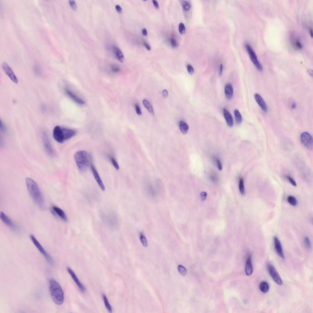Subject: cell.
Wrapping results in <instances>:
<instances>
[{
	"label": "cell",
	"mask_w": 313,
	"mask_h": 313,
	"mask_svg": "<svg viewBox=\"0 0 313 313\" xmlns=\"http://www.w3.org/2000/svg\"><path fill=\"white\" fill-rule=\"evenodd\" d=\"M26 183L28 193L33 200L41 209L45 207V201L42 193L37 184L29 177L26 179Z\"/></svg>",
	"instance_id": "obj_1"
},
{
	"label": "cell",
	"mask_w": 313,
	"mask_h": 313,
	"mask_svg": "<svg viewBox=\"0 0 313 313\" xmlns=\"http://www.w3.org/2000/svg\"><path fill=\"white\" fill-rule=\"evenodd\" d=\"M50 293L54 302L58 305L63 304L64 301V293L61 286L54 279L50 281Z\"/></svg>",
	"instance_id": "obj_2"
},
{
	"label": "cell",
	"mask_w": 313,
	"mask_h": 313,
	"mask_svg": "<svg viewBox=\"0 0 313 313\" xmlns=\"http://www.w3.org/2000/svg\"><path fill=\"white\" fill-rule=\"evenodd\" d=\"M74 159L76 165L82 172L86 171L91 163V158L87 152L85 150L78 151L75 154Z\"/></svg>",
	"instance_id": "obj_3"
},
{
	"label": "cell",
	"mask_w": 313,
	"mask_h": 313,
	"mask_svg": "<svg viewBox=\"0 0 313 313\" xmlns=\"http://www.w3.org/2000/svg\"><path fill=\"white\" fill-rule=\"evenodd\" d=\"M30 238L31 240L33 242V244L37 248L38 250L40 251V252L41 253V254H42L43 256H44L46 260L50 264H54V261L52 258L46 251L45 250V249L43 248L42 246L41 245V244L38 241L37 239H36V237L34 235H31L30 236Z\"/></svg>",
	"instance_id": "obj_4"
},
{
	"label": "cell",
	"mask_w": 313,
	"mask_h": 313,
	"mask_svg": "<svg viewBox=\"0 0 313 313\" xmlns=\"http://www.w3.org/2000/svg\"><path fill=\"white\" fill-rule=\"evenodd\" d=\"M246 47L250 59L253 63L255 65L256 67L259 71H262L263 70L262 66L259 62L258 59L256 55L254 52L253 49L251 47L250 45L248 44L246 45Z\"/></svg>",
	"instance_id": "obj_5"
},
{
	"label": "cell",
	"mask_w": 313,
	"mask_h": 313,
	"mask_svg": "<svg viewBox=\"0 0 313 313\" xmlns=\"http://www.w3.org/2000/svg\"><path fill=\"white\" fill-rule=\"evenodd\" d=\"M301 140L306 148L309 150H312L313 139L310 134L307 132L302 133L301 135Z\"/></svg>",
	"instance_id": "obj_6"
},
{
	"label": "cell",
	"mask_w": 313,
	"mask_h": 313,
	"mask_svg": "<svg viewBox=\"0 0 313 313\" xmlns=\"http://www.w3.org/2000/svg\"><path fill=\"white\" fill-rule=\"evenodd\" d=\"M42 139L44 148L48 154L51 157L55 156L56 155L55 152L52 146L47 134L45 132H43L42 134Z\"/></svg>",
	"instance_id": "obj_7"
},
{
	"label": "cell",
	"mask_w": 313,
	"mask_h": 313,
	"mask_svg": "<svg viewBox=\"0 0 313 313\" xmlns=\"http://www.w3.org/2000/svg\"><path fill=\"white\" fill-rule=\"evenodd\" d=\"M267 267L269 274L274 282L279 285H282L283 284L282 279L275 268L272 264L269 263L268 264Z\"/></svg>",
	"instance_id": "obj_8"
},
{
	"label": "cell",
	"mask_w": 313,
	"mask_h": 313,
	"mask_svg": "<svg viewBox=\"0 0 313 313\" xmlns=\"http://www.w3.org/2000/svg\"><path fill=\"white\" fill-rule=\"evenodd\" d=\"M0 218L3 222L13 231L17 233L19 232V229L17 226L15 225L12 220L4 212H1Z\"/></svg>",
	"instance_id": "obj_9"
},
{
	"label": "cell",
	"mask_w": 313,
	"mask_h": 313,
	"mask_svg": "<svg viewBox=\"0 0 313 313\" xmlns=\"http://www.w3.org/2000/svg\"><path fill=\"white\" fill-rule=\"evenodd\" d=\"M2 68L5 73L12 81L16 83H18V80L14 72L7 63H3L2 65Z\"/></svg>",
	"instance_id": "obj_10"
},
{
	"label": "cell",
	"mask_w": 313,
	"mask_h": 313,
	"mask_svg": "<svg viewBox=\"0 0 313 313\" xmlns=\"http://www.w3.org/2000/svg\"><path fill=\"white\" fill-rule=\"evenodd\" d=\"M54 138L58 143H63L65 141L62 128L59 126L55 127L53 131Z\"/></svg>",
	"instance_id": "obj_11"
},
{
	"label": "cell",
	"mask_w": 313,
	"mask_h": 313,
	"mask_svg": "<svg viewBox=\"0 0 313 313\" xmlns=\"http://www.w3.org/2000/svg\"><path fill=\"white\" fill-rule=\"evenodd\" d=\"M274 248L278 255L283 259H285L281 244L277 237H274Z\"/></svg>",
	"instance_id": "obj_12"
},
{
	"label": "cell",
	"mask_w": 313,
	"mask_h": 313,
	"mask_svg": "<svg viewBox=\"0 0 313 313\" xmlns=\"http://www.w3.org/2000/svg\"><path fill=\"white\" fill-rule=\"evenodd\" d=\"M91 168L93 176L94 177L95 179L96 180L100 188H101L102 190L103 191H105V188L103 182L101 179V178H100V175H99L96 169L92 164L91 165Z\"/></svg>",
	"instance_id": "obj_13"
},
{
	"label": "cell",
	"mask_w": 313,
	"mask_h": 313,
	"mask_svg": "<svg viewBox=\"0 0 313 313\" xmlns=\"http://www.w3.org/2000/svg\"><path fill=\"white\" fill-rule=\"evenodd\" d=\"M67 270L68 273H69L72 278L73 280L74 281V282L76 283L77 285L79 288L80 290L82 292H85V291H86V289H85L84 286L83 285V284L80 282L79 280L78 277H77L74 272L70 268H68L67 269Z\"/></svg>",
	"instance_id": "obj_14"
},
{
	"label": "cell",
	"mask_w": 313,
	"mask_h": 313,
	"mask_svg": "<svg viewBox=\"0 0 313 313\" xmlns=\"http://www.w3.org/2000/svg\"><path fill=\"white\" fill-rule=\"evenodd\" d=\"M52 210L54 213L61 218L62 220L66 222L68 219L64 211L59 208L56 206H53L52 208Z\"/></svg>",
	"instance_id": "obj_15"
},
{
	"label": "cell",
	"mask_w": 313,
	"mask_h": 313,
	"mask_svg": "<svg viewBox=\"0 0 313 313\" xmlns=\"http://www.w3.org/2000/svg\"><path fill=\"white\" fill-rule=\"evenodd\" d=\"M65 91L67 95L71 98L73 101L76 102L77 103L80 105H84L85 104V102L82 99L79 97L78 96L73 92L68 90V89H66Z\"/></svg>",
	"instance_id": "obj_16"
},
{
	"label": "cell",
	"mask_w": 313,
	"mask_h": 313,
	"mask_svg": "<svg viewBox=\"0 0 313 313\" xmlns=\"http://www.w3.org/2000/svg\"><path fill=\"white\" fill-rule=\"evenodd\" d=\"M65 140H68L72 138L76 135V131L71 129L62 128Z\"/></svg>",
	"instance_id": "obj_17"
},
{
	"label": "cell",
	"mask_w": 313,
	"mask_h": 313,
	"mask_svg": "<svg viewBox=\"0 0 313 313\" xmlns=\"http://www.w3.org/2000/svg\"><path fill=\"white\" fill-rule=\"evenodd\" d=\"M254 98H255L256 101L257 102L258 104L263 110V111L265 112H267V106L262 97L258 94L256 93L254 95Z\"/></svg>",
	"instance_id": "obj_18"
},
{
	"label": "cell",
	"mask_w": 313,
	"mask_h": 313,
	"mask_svg": "<svg viewBox=\"0 0 313 313\" xmlns=\"http://www.w3.org/2000/svg\"><path fill=\"white\" fill-rule=\"evenodd\" d=\"M253 272L251 262V255H250L247 259L245 266L246 273L248 276L251 275Z\"/></svg>",
	"instance_id": "obj_19"
},
{
	"label": "cell",
	"mask_w": 313,
	"mask_h": 313,
	"mask_svg": "<svg viewBox=\"0 0 313 313\" xmlns=\"http://www.w3.org/2000/svg\"><path fill=\"white\" fill-rule=\"evenodd\" d=\"M223 114L227 125L230 127H232L233 125V121L231 114L225 108L223 109Z\"/></svg>",
	"instance_id": "obj_20"
},
{
	"label": "cell",
	"mask_w": 313,
	"mask_h": 313,
	"mask_svg": "<svg viewBox=\"0 0 313 313\" xmlns=\"http://www.w3.org/2000/svg\"><path fill=\"white\" fill-rule=\"evenodd\" d=\"M113 50L114 54L117 59L120 62H123L124 59V57L121 50L116 46L113 47Z\"/></svg>",
	"instance_id": "obj_21"
},
{
	"label": "cell",
	"mask_w": 313,
	"mask_h": 313,
	"mask_svg": "<svg viewBox=\"0 0 313 313\" xmlns=\"http://www.w3.org/2000/svg\"><path fill=\"white\" fill-rule=\"evenodd\" d=\"M225 93L227 98L229 100L231 99L233 96V90L232 85L231 83H228L226 85Z\"/></svg>",
	"instance_id": "obj_22"
},
{
	"label": "cell",
	"mask_w": 313,
	"mask_h": 313,
	"mask_svg": "<svg viewBox=\"0 0 313 313\" xmlns=\"http://www.w3.org/2000/svg\"><path fill=\"white\" fill-rule=\"evenodd\" d=\"M179 128L180 131L184 134H186L188 132L189 128V127L187 124L183 120H181L180 122Z\"/></svg>",
	"instance_id": "obj_23"
},
{
	"label": "cell",
	"mask_w": 313,
	"mask_h": 313,
	"mask_svg": "<svg viewBox=\"0 0 313 313\" xmlns=\"http://www.w3.org/2000/svg\"><path fill=\"white\" fill-rule=\"evenodd\" d=\"M142 102H143L144 106L148 110L149 112L151 115H154V112L153 108L150 102L146 100H143Z\"/></svg>",
	"instance_id": "obj_24"
},
{
	"label": "cell",
	"mask_w": 313,
	"mask_h": 313,
	"mask_svg": "<svg viewBox=\"0 0 313 313\" xmlns=\"http://www.w3.org/2000/svg\"><path fill=\"white\" fill-rule=\"evenodd\" d=\"M260 291L262 293H266L269 290V286L267 282L263 281L261 283L259 286Z\"/></svg>",
	"instance_id": "obj_25"
},
{
	"label": "cell",
	"mask_w": 313,
	"mask_h": 313,
	"mask_svg": "<svg viewBox=\"0 0 313 313\" xmlns=\"http://www.w3.org/2000/svg\"><path fill=\"white\" fill-rule=\"evenodd\" d=\"M235 119L238 124H240L242 121V118L240 113L238 110L236 109L234 110Z\"/></svg>",
	"instance_id": "obj_26"
},
{
	"label": "cell",
	"mask_w": 313,
	"mask_h": 313,
	"mask_svg": "<svg viewBox=\"0 0 313 313\" xmlns=\"http://www.w3.org/2000/svg\"><path fill=\"white\" fill-rule=\"evenodd\" d=\"M103 297L105 307H106V308L108 310L109 312L110 313L112 312V309L111 306L110 305V303L109 302L105 294H103Z\"/></svg>",
	"instance_id": "obj_27"
},
{
	"label": "cell",
	"mask_w": 313,
	"mask_h": 313,
	"mask_svg": "<svg viewBox=\"0 0 313 313\" xmlns=\"http://www.w3.org/2000/svg\"><path fill=\"white\" fill-rule=\"evenodd\" d=\"M287 200L288 203L293 206L295 207L297 204V199L295 197L292 196H289L288 197Z\"/></svg>",
	"instance_id": "obj_28"
},
{
	"label": "cell",
	"mask_w": 313,
	"mask_h": 313,
	"mask_svg": "<svg viewBox=\"0 0 313 313\" xmlns=\"http://www.w3.org/2000/svg\"><path fill=\"white\" fill-rule=\"evenodd\" d=\"M140 239L141 242L144 247H147L148 246V243L144 234L143 232H141L140 234Z\"/></svg>",
	"instance_id": "obj_29"
},
{
	"label": "cell",
	"mask_w": 313,
	"mask_h": 313,
	"mask_svg": "<svg viewBox=\"0 0 313 313\" xmlns=\"http://www.w3.org/2000/svg\"><path fill=\"white\" fill-rule=\"evenodd\" d=\"M239 189L241 194L244 195L245 194V189L244 187V182L243 179H240L239 182Z\"/></svg>",
	"instance_id": "obj_30"
},
{
	"label": "cell",
	"mask_w": 313,
	"mask_h": 313,
	"mask_svg": "<svg viewBox=\"0 0 313 313\" xmlns=\"http://www.w3.org/2000/svg\"><path fill=\"white\" fill-rule=\"evenodd\" d=\"M182 6L184 10L186 11H188L190 10L191 8V6L189 3L187 1H184L182 4Z\"/></svg>",
	"instance_id": "obj_31"
},
{
	"label": "cell",
	"mask_w": 313,
	"mask_h": 313,
	"mask_svg": "<svg viewBox=\"0 0 313 313\" xmlns=\"http://www.w3.org/2000/svg\"><path fill=\"white\" fill-rule=\"evenodd\" d=\"M178 269L179 272L182 276H185L186 274V269L183 266L181 265H179L178 267Z\"/></svg>",
	"instance_id": "obj_32"
},
{
	"label": "cell",
	"mask_w": 313,
	"mask_h": 313,
	"mask_svg": "<svg viewBox=\"0 0 313 313\" xmlns=\"http://www.w3.org/2000/svg\"><path fill=\"white\" fill-rule=\"evenodd\" d=\"M179 30L180 34H185V27L183 23H180L179 26Z\"/></svg>",
	"instance_id": "obj_33"
},
{
	"label": "cell",
	"mask_w": 313,
	"mask_h": 313,
	"mask_svg": "<svg viewBox=\"0 0 313 313\" xmlns=\"http://www.w3.org/2000/svg\"><path fill=\"white\" fill-rule=\"evenodd\" d=\"M110 160H111L112 164L114 167L115 169L117 170H119L120 168L118 162L115 160V159L114 158L112 157V158H110Z\"/></svg>",
	"instance_id": "obj_34"
},
{
	"label": "cell",
	"mask_w": 313,
	"mask_h": 313,
	"mask_svg": "<svg viewBox=\"0 0 313 313\" xmlns=\"http://www.w3.org/2000/svg\"><path fill=\"white\" fill-rule=\"evenodd\" d=\"M170 44L172 47L176 48L178 46V43L177 41L173 38H171L170 40Z\"/></svg>",
	"instance_id": "obj_35"
},
{
	"label": "cell",
	"mask_w": 313,
	"mask_h": 313,
	"mask_svg": "<svg viewBox=\"0 0 313 313\" xmlns=\"http://www.w3.org/2000/svg\"><path fill=\"white\" fill-rule=\"evenodd\" d=\"M304 242L306 247L309 249H311V245L310 240L308 237H305L304 239Z\"/></svg>",
	"instance_id": "obj_36"
},
{
	"label": "cell",
	"mask_w": 313,
	"mask_h": 313,
	"mask_svg": "<svg viewBox=\"0 0 313 313\" xmlns=\"http://www.w3.org/2000/svg\"><path fill=\"white\" fill-rule=\"evenodd\" d=\"M187 69L189 74L192 75L194 74V70L193 67L190 64L187 65Z\"/></svg>",
	"instance_id": "obj_37"
},
{
	"label": "cell",
	"mask_w": 313,
	"mask_h": 313,
	"mask_svg": "<svg viewBox=\"0 0 313 313\" xmlns=\"http://www.w3.org/2000/svg\"><path fill=\"white\" fill-rule=\"evenodd\" d=\"M69 3L73 11H76L77 8V6L75 2L74 1H69Z\"/></svg>",
	"instance_id": "obj_38"
},
{
	"label": "cell",
	"mask_w": 313,
	"mask_h": 313,
	"mask_svg": "<svg viewBox=\"0 0 313 313\" xmlns=\"http://www.w3.org/2000/svg\"><path fill=\"white\" fill-rule=\"evenodd\" d=\"M135 107L137 114L139 116L141 115L142 114V112L141 109L139 105L137 103L135 104Z\"/></svg>",
	"instance_id": "obj_39"
},
{
	"label": "cell",
	"mask_w": 313,
	"mask_h": 313,
	"mask_svg": "<svg viewBox=\"0 0 313 313\" xmlns=\"http://www.w3.org/2000/svg\"><path fill=\"white\" fill-rule=\"evenodd\" d=\"M287 180H288L289 182H290V183L292 184L293 186L294 187L297 186V184H296L295 180H294L292 178V177H291L289 176H287Z\"/></svg>",
	"instance_id": "obj_40"
},
{
	"label": "cell",
	"mask_w": 313,
	"mask_h": 313,
	"mask_svg": "<svg viewBox=\"0 0 313 313\" xmlns=\"http://www.w3.org/2000/svg\"><path fill=\"white\" fill-rule=\"evenodd\" d=\"M111 70L112 71L113 73H117L119 72L120 71V69L118 67L115 65H113L111 67Z\"/></svg>",
	"instance_id": "obj_41"
},
{
	"label": "cell",
	"mask_w": 313,
	"mask_h": 313,
	"mask_svg": "<svg viewBox=\"0 0 313 313\" xmlns=\"http://www.w3.org/2000/svg\"><path fill=\"white\" fill-rule=\"evenodd\" d=\"M200 196L202 201H204L206 199L207 196V193L205 192H201L200 194Z\"/></svg>",
	"instance_id": "obj_42"
},
{
	"label": "cell",
	"mask_w": 313,
	"mask_h": 313,
	"mask_svg": "<svg viewBox=\"0 0 313 313\" xmlns=\"http://www.w3.org/2000/svg\"><path fill=\"white\" fill-rule=\"evenodd\" d=\"M294 45H295L296 47L298 48V49H302V45L299 40H297L295 42V43H294Z\"/></svg>",
	"instance_id": "obj_43"
},
{
	"label": "cell",
	"mask_w": 313,
	"mask_h": 313,
	"mask_svg": "<svg viewBox=\"0 0 313 313\" xmlns=\"http://www.w3.org/2000/svg\"><path fill=\"white\" fill-rule=\"evenodd\" d=\"M162 96L163 97L165 98H167L168 95V91L166 90H164L162 92Z\"/></svg>",
	"instance_id": "obj_44"
},
{
	"label": "cell",
	"mask_w": 313,
	"mask_h": 313,
	"mask_svg": "<svg viewBox=\"0 0 313 313\" xmlns=\"http://www.w3.org/2000/svg\"><path fill=\"white\" fill-rule=\"evenodd\" d=\"M217 165L219 170H222L223 168L222 164L220 161L219 159H217Z\"/></svg>",
	"instance_id": "obj_45"
},
{
	"label": "cell",
	"mask_w": 313,
	"mask_h": 313,
	"mask_svg": "<svg viewBox=\"0 0 313 313\" xmlns=\"http://www.w3.org/2000/svg\"><path fill=\"white\" fill-rule=\"evenodd\" d=\"M0 128L2 131L4 132L6 131V129L5 127V126L4 124H3L1 120V123H0Z\"/></svg>",
	"instance_id": "obj_46"
},
{
	"label": "cell",
	"mask_w": 313,
	"mask_h": 313,
	"mask_svg": "<svg viewBox=\"0 0 313 313\" xmlns=\"http://www.w3.org/2000/svg\"><path fill=\"white\" fill-rule=\"evenodd\" d=\"M115 8H116V11L118 12V13H121L122 11V8L119 5H116V6H115Z\"/></svg>",
	"instance_id": "obj_47"
},
{
	"label": "cell",
	"mask_w": 313,
	"mask_h": 313,
	"mask_svg": "<svg viewBox=\"0 0 313 313\" xmlns=\"http://www.w3.org/2000/svg\"><path fill=\"white\" fill-rule=\"evenodd\" d=\"M152 2H153L154 5L155 6V7L156 8V9H158V8H159V6L157 1H155V0H153V1H152Z\"/></svg>",
	"instance_id": "obj_48"
},
{
	"label": "cell",
	"mask_w": 313,
	"mask_h": 313,
	"mask_svg": "<svg viewBox=\"0 0 313 313\" xmlns=\"http://www.w3.org/2000/svg\"><path fill=\"white\" fill-rule=\"evenodd\" d=\"M142 33L143 35L146 36L148 35V32L146 28H144L142 30Z\"/></svg>",
	"instance_id": "obj_49"
},
{
	"label": "cell",
	"mask_w": 313,
	"mask_h": 313,
	"mask_svg": "<svg viewBox=\"0 0 313 313\" xmlns=\"http://www.w3.org/2000/svg\"><path fill=\"white\" fill-rule=\"evenodd\" d=\"M144 46H145L146 48V49L148 50V51H150V50H151V48H150V47L149 45L148 44V43H144Z\"/></svg>",
	"instance_id": "obj_50"
},
{
	"label": "cell",
	"mask_w": 313,
	"mask_h": 313,
	"mask_svg": "<svg viewBox=\"0 0 313 313\" xmlns=\"http://www.w3.org/2000/svg\"><path fill=\"white\" fill-rule=\"evenodd\" d=\"M223 65L221 64L220 66V72H219V75L220 76L222 75V73L223 70Z\"/></svg>",
	"instance_id": "obj_51"
},
{
	"label": "cell",
	"mask_w": 313,
	"mask_h": 313,
	"mask_svg": "<svg viewBox=\"0 0 313 313\" xmlns=\"http://www.w3.org/2000/svg\"><path fill=\"white\" fill-rule=\"evenodd\" d=\"M34 71L35 72V73H36V74H39L40 70L39 68H38V67L36 66L35 67Z\"/></svg>",
	"instance_id": "obj_52"
},
{
	"label": "cell",
	"mask_w": 313,
	"mask_h": 313,
	"mask_svg": "<svg viewBox=\"0 0 313 313\" xmlns=\"http://www.w3.org/2000/svg\"><path fill=\"white\" fill-rule=\"evenodd\" d=\"M309 33L311 36L312 37L313 36L312 30L311 28H310Z\"/></svg>",
	"instance_id": "obj_53"
}]
</instances>
